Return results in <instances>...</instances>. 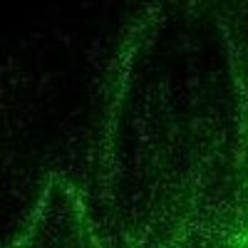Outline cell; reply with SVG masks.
<instances>
[{"label":"cell","mask_w":248,"mask_h":248,"mask_svg":"<svg viewBox=\"0 0 248 248\" xmlns=\"http://www.w3.org/2000/svg\"><path fill=\"white\" fill-rule=\"evenodd\" d=\"M221 221L226 223V229L236 236L238 248H248V194L238 203H233Z\"/></svg>","instance_id":"6da1fadb"}]
</instances>
